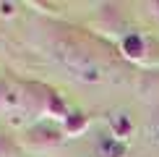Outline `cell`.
Masks as SVG:
<instances>
[{
	"instance_id": "obj_5",
	"label": "cell",
	"mask_w": 159,
	"mask_h": 157,
	"mask_svg": "<svg viewBox=\"0 0 159 157\" xmlns=\"http://www.w3.org/2000/svg\"><path fill=\"white\" fill-rule=\"evenodd\" d=\"M149 8H154V13H157V16H159V3H151Z\"/></svg>"
},
{
	"instance_id": "obj_2",
	"label": "cell",
	"mask_w": 159,
	"mask_h": 157,
	"mask_svg": "<svg viewBox=\"0 0 159 157\" xmlns=\"http://www.w3.org/2000/svg\"><path fill=\"white\" fill-rule=\"evenodd\" d=\"M18 155H21V144L16 141V136L0 128V157H18Z\"/></svg>"
},
{
	"instance_id": "obj_4",
	"label": "cell",
	"mask_w": 159,
	"mask_h": 157,
	"mask_svg": "<svg viewBox=\"0 0 159 157\" xmlns=\"http://www.w3.org/2000/svg\"><path fill=\"white\" fill-rule=\"evenodd\" d=\"M125 50H128V55L138 58V55H141V39H138V37H128V39H125Z\"/></svg>"
},
{
	"instance_id": "obj_1",
	"label": "cell",
	"mask_w": 159,
	"mask_h": 157,
	"mask_svg": "<svg viewBox=\"0 0 159 157\" xmlns=\"http://www.w3.org/2000/svg\"><path fill=\"white\" fill-rule=\"evenodd\" d=\"M60 139H63V136H60V131H57V128L39 123V126H34V128L26 131L24 144H29V147H37V149H44V147H55Z\"/></svg>"
},
{
	"instance_id": "obj_3",
	"label": "cell",
	"mask_w": 159,
	"mask_h": 157,
	"mask_svg": "<svg viewBox=\"0 0 159 157\" xmlns=\"http://www.w3.org/2000/svg\"><path fill=\"white\" fill-rule=\"evenodd\" d=\"M86 123H89V121H86V115H81V113H70L68 118H65V131H68V134H81Z\"/></svg>"
}]
</instances>
